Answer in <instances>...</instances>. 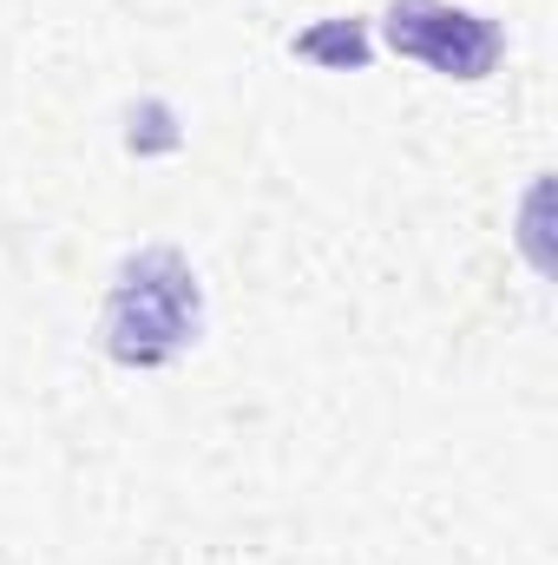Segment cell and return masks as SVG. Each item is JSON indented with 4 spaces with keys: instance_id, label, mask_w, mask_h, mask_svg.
I'll list each match as a JSON object with an SVG mask.
<instances>
[{
    "instance_id": "2",
    "label": "cell",
    "mask_w": 558,
    "mask_h": 565,
    "mask_svg": "<svg viewBox=\"0 0 558 565\" xmlns=\"http://www.w3.org/2000/svg\"><path fill=\"white\" fill-rule=\"evenodd\" d=\"M382 33L401 60H420L427 73L440 79H486L500 60H506V33L500 20L473 13V7H453V0H395L382 13Z\"/></svg>"
},
{
    "instance_id": "3",
    "label": "cell",
    "mask_w": 558,
    "mask_h": 565,
    "mask_svg": "<svg viewBox=\"0 0 558 565\" xmlns=\"http://www.w3.org/2000/svg\"><path fill=\"white\" fill-rule=\"evenodd\" d=\"M289 53L296 60H315V66H329V73H362L368 66V20H315V26H302L296 40H289Z\"/></svg>"
},
{
    "instance_id": "1",
    "label": "cell",
    "mask_w": 558,
    "mask_h": 565,
    "mask_svg": "<svg viewBox=\"0 0 558 565\" xmlns=\"http://www.w3.org/2000/svg\"><path fill=\"white\" fill-rule=\"evenodd\" d=\"M197 329H204V289H197V270L184 264V250L171 244L132 250L106 289V316H99L106 355L126 369H164L171 355L197 342Z\"/></svg>"
},
{
    "instance_id": "4",
    "label": "cell",
    "mask_w": 558,
    "mask_h": 565,
    "mask_svg": "<svg viewBox=\"0 0 558 565\" xmlns=\"http://www.w3.org/2000/svg\"><path fill=\"white\" fill-rule=\"evenodd\" d=\"M132 119H144V132H132V151H139V158H151V151H178V145H184V132H178V119H171L164 99H139Z\"/></svg>"
}]
</instances>
